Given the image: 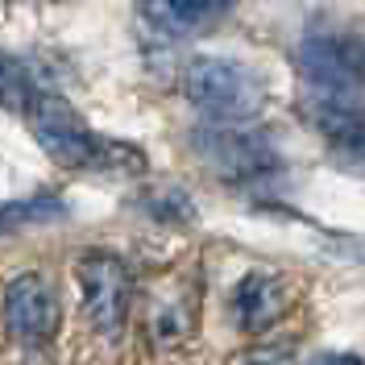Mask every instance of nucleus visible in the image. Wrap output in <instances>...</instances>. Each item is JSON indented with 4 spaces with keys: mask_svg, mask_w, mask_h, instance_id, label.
Wrapping results in <instances>:
<instances>
[{
    "mask_svg": "<svg viewBox=\"0 0 365 365\" xmlns=\"http://www.w3.org/2000/svg\"><path fill=\"white\" fill-rule=\"evenodd\" d=\"M54 216H67V204L54 195H29V200H13L0 204V232L9 228H25V225H46Z\"/></svg>",
    "mask_w": 365,
    "mask_h": 365,
    "instance_id": "obj_10",
    "label": "nucleus"
},
{
    "mask_svg": "<svg viewBox=\"0 0 365 365\" xmlns=\"http://www.w3.org/2000/svg\"><path fill=\"white\" fill-rule=\"evenodd\" d=\"M312 365H365L357 353H324V357H316Z\"/></svg>",
    "mask_w": 365,
    "mask_h": 365,
    "instance_id": "obj_13",
    "label": "nucleus"
},
{
    "mask_svg": "<svg viewBox=\"0 0 365 365\" xmlns=\"http://www.w3.org/2000/svg\"><path fill=\"white\" fill-rule=\"evenodd\" d=\"M295 63L312 100H349L365 83V46L353 38H307Z\"/></svg>",
    "mask_w": 365,
    "mask_h": 365,
    "instance_id": "obj_4",
    "label": "nucleus"
},
{
    "mask_svg": "<svg viewBox=\"0 0 365 365\" xmlns=\"http://www.w3.org/2000/svg\"><path fill=\"white\" fill-rule=\"evenodd\" d=\"M34 83H29V75L17 58H9L4 50H0V104H9V108H25L29 104V96H34Z\"/></svg>",
    "mask_w": 365,
    "mask_h": 365,
    "instance_id": "obj_11",
    "label": "nucleus"
},
{
    "mask_svg": "<svg viewBox=\"0 0 365 365\" xmlns=\"http://www.w3.org/2000/svg\"><path fill=\"white\" fill-rule=\"evenodd\" d=\"M237 0H141V21L162 38H187L225 17Z\"/></svg>",
    "mask_w": 365,
    "mask_h": 365,
    "instance_id": "obj_9",
    "label": "nucleus"
},
{
    "mask_svg": "<svg viewBox=\"0 0 365 365\" xmlns=\"http://www.w3.org/2000/svg\"><path fill=\"white\" fill-rule=\"evenodd\" d=\"M287 307V287L274 274H245L232 287V319L241 332H266Z\"/></svg>",
    "mask_w": 365,
    "mask_h": 365,
    "instance_id": "obj_8",
    "label": "nucleus"
},
{
    "mask_svg": "<svg viewBox=\"0 0 365 365\" xmlns=\"http://www.w3.org/2000/svg\"><path fill=\"white\" fill-rule=\"evenodd\" d=\"M79 291H83V307L96 332L116 336L129 316V299H133V282L129 270L116 253H88L79 262Z\"/></svg>",
    "mask_w": 365,
    "mask_h": 365,
    "instance_id": "obj_5",
    "label": "nucleus"
},
{
    "mask_svg": "<svg viewBox=\"0 0 365 365\" xmlns=\"http://www.w3.org/2000/svg\"><path fill=\"white\" fill-rule=\"evenodd\" d=\"M191 141L207 166L232 182H257L278 170V150L270 145V137L245 129V125H204L195 129Z\"/></svg>",
    "mask_w": 365,
    "mask_h": 365,
    "instance_id": "obj_3",
    "label": "nucleus"
},
{
    "mask_svg": "<svg viewBox=\"0 0 365 365\" xmlns=\"http://www.w3.org/2000/svg\"><path fill=\"white\" fill-rule=\"evenodd\" d=\"M4 328L17 341L42 344L58 332V299L42 274H17L4 291Z\"/></svg>",
    "mask_w": 365,
    "mask_h": 365,
    "instance_id": "obj_6",
    "label": "nucleus"
},
{
    "mask_svg": "<svg viewBox=\"0 0 365 365\" xmlns=\"http://www.w3.org/2000/svg\"><path fill=\"white\" fill-rule=\"evenodd\" d=\"M245 365H295V357L287 349H262V353H250Z\"/></svg>",
    "mask_w": 365,
    "mask_h": 365,
    "instance_id": "obj_12",
    "label": "nucleus"
},
{
    "mask_svg": "<svg viewBox=\"0 0 365 365\" xmlns=\"http://www.w3.org/2000/svg\"><path fill=\"white\" fill-rule=\"evenodd\" d=\"M182 91L187 100L212 120H250L266 104V83L257 79V71L232 58H191L182 71Z\"/></svg>",
    "mask_w": 365,
    "mask_h": 365,
    "instance_id": "obj_2",
    "label": "nucleus"
},
{
    "mask_svg": "<svg viewBox=\"0 0 365 365\" xmlns=\"http://www.w3.org/2000/svg\"><path fill=\"white\" fill-rule=\"evenodd\" d=\"M25 116H29L34 141L58 166H113L116 162L113 154L125 150V145H113V141L96 137L88 129V120L54 91H34L29 104H25Z\"/></svg>",
    "mask_w": 365,
    "mask_h": 365,
    "instance_id": "obj_1",
    "label": "nucleus"
},
{
    "mask_svg": "<svg viewBox=\"0 0 365 365\" xmlns=\"http://www.w3.org/2000/svg\"><path fill=\"white\" fill-rule=\"evenodd\" d=\"M319 133L328 150L341 162H365V104L357 96L349 100H312Z\"/></svg>",
    "mask_w": 365,
    "mask_h": 365,
    "instance_id": "obj_7",
    "label": "nucleus"
}]
</instances>
